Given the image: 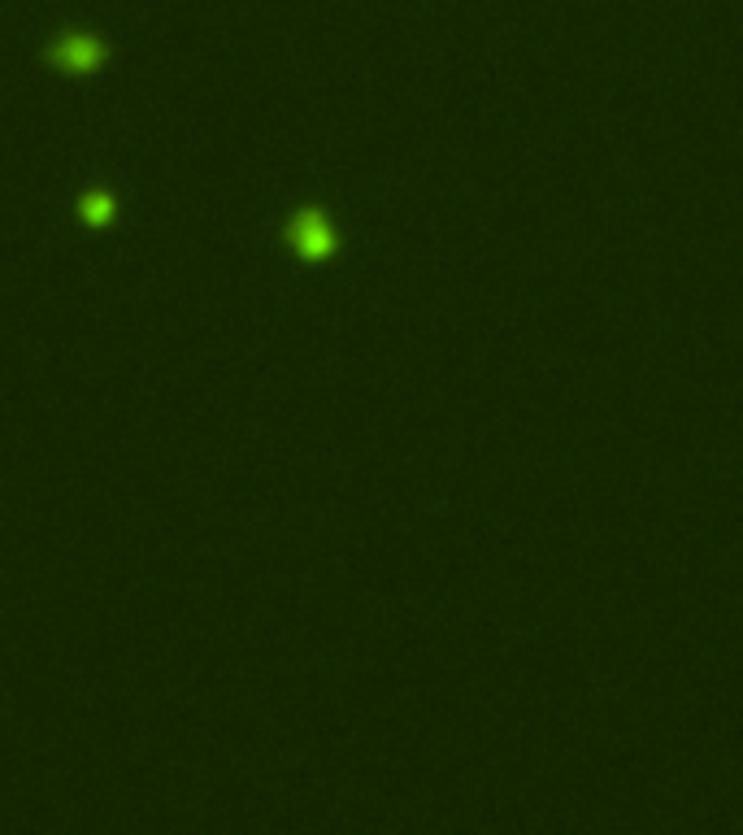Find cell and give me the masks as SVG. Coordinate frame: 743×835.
I'll return each instance as SVG.
<instances>
[{"label":"cell","instance_id":"6da1fadb","mask_svg":"<svg viewBox=\"0 0 743 835\" xmlns=\"http://www.w3.org/2000/svg\"><path fill=\"white\" fill-rule=\"evenodd\" d=\"M48 61H57L61 70H96L105 61V44L96 35H83V31H70L61 35L57 44H48Z\"/></svg>","mask_w":743,"mask_h":835},{"label":"cell","instance_id":"7a4b0ae2","mask_svg":"<svg viewBox=\"0 0 743 835\" xmlns=\"http://www.w3.org/2000/svg\"><path fill=\"white\" fill-rule=\"evenodd\" d=\"M292 240L300 244V253H309V257H318L326 253V244H331V235H326V227L313 214H300L296 218V227H292Z\"/></svg>","mask_w":743,"mask_h":835},{"label":"cell","instance_id":"3957f363","mask_svg":"<svg viewBox=\"0 0 743 835\" xmlns=\"http://www.w3.org/2000/svg\"><path fill=\"white\" fill-rule=\"evenodd\" d=\"M83 214L92 222H109V196H87L83 201Z\"/></svg>","mask_w":743,"mask_h":835}]
</instances>
